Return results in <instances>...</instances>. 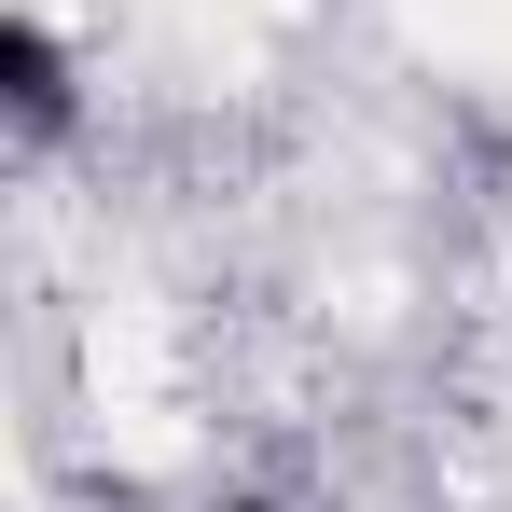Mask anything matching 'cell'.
Wrapping results in <instances>:
<instances>
[{
	"label": "cell",
	"mask_w": 512,
	"mask_h": 512,
	"mask_svg": "<svg viewBox=\"0 0 512 512\" xmlns=\"http://www.w3.org/2000/svg\"><path fill=\"white\" fill-rule=\"evenodd\" d=\"M0 97H14V125H28V139H56V125H70V56H56V28H42V14H0Z\"/></svg>",
	"instance_id": "obj_1"
},
{
	"label": "cell",
	"mask_w": 512,
	"mask_h": 512,
	"mask_svg": "<svg viewBox=\"0 0 512 512\" xmlns=\"http://www.w3.org/2000/svg\"><path fill=\"white\" fill-rule=\"evenodd\" d=\"M222 512H263V499H222Z\"/></svg>",
	"instance_id": "obj_2"
}]
</instances>
